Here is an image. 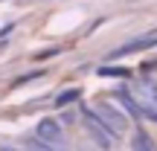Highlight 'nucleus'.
<instances>
[{"mask_svg":"<svg viewBox=\"0 0 157 151\" xmlns=\"http://www.w3.org/2000/svg\"><path fill=\"white\" fill-rule=\"evenodd\" d=\"M76 96H78V90H76V87H73V90H64V93H58L56 105H58V108H61V105H70V102H73Z\"/></svg>","mask_w":157,"mask_h":151,"instance_id":"6","label":"nucleus"},{"mask_svg":"<svg viewBox=\"0 0 157 151\" xmlns=\"http://www.w3.org/2000/svg\"><path fill=\"white\" fill-rule=\"evenodd\" d=\"M26 148H29V151H52L50 145H47V142H41V140H38V137H35V140H32V142H29V145H26Z\"/></svg>","mask_w":157,"mask_h":151,"instance_id":"8","label":"nucleus"},{"mask_svg":"<svg viewBox=\"0 0 157 151\" xmlns=\"http://www.w3.org/2000/svg\"><path fill=\"white\" fill-rule=\"evenodd\" d=\"M131 151H157V142L151 134H146L143 128H137L131 134Z\"/></svg>","mask_w":157,"mask_h":151,"instance_id":"5","label":"nucleus"},{"mask_svg":"<svg viewBox=\"0 0 157 151\" xmlns=\"http://www.w3.org/2000/svg\"><path fill=\"white\" fill-rule=\"evenodd\" d=\"M137 90H140V102L157 108V78H151V76L140 78V81H137Z\"/></svg>","mask_w":157,"mask_h":151,"instance_id":"4","label":"nucleus"},{"mask_svg":"<svg viewBox=\"0 0 157 151\" xmlns=\"http://www.w3.org/2000/svg\"><path fill=\"white\" fill-rule=\"evenodd\" d=\"M56 55V50H47V52H38V55H32L35 61H47V58H52Z\"/></svg>","mask_w":157,"mask_h":151,"instance_id":"9","label":"nucleus"},{"mask_svg":"<svg viewBox=\"0 0 157 151\" xmlns=\"http://www.w3.org/2000/svg\"><path fill=\"white\" fill-rule=\"evenodd\" d=\"M82 116H84V128H87V134L93 137V142H96L99 148L111 151V148H113V142H117V137H113L111 131L102 125V119L93 113V108H84V111H82Z\"/></svg>","mask_w":157,"mask_h":151,"instance_id":"3","label":"nucleus"},{"mask_svg":"<svg viewBox=\"0 0 157 151\" xmlns=\"http://www.w3.org/2000/svg\"><path fill=\"white\" fill-rule=\"evenodd\" d=\"M78 151H93V148H90V145H84V148H78Z\"/></svg>","mask_w":157,"mask_h":151,"instance_id":"10","label":"nucleus"},{"mask_svg":"<svg viewBox=\"0 0 157 151\" xmlns=\"http://www.w3.org/2000/svg\"><path fill=\"white\" fill-rule=\"evenodd\" d=\"M93 113L102 119V125H105V128L111 131V134L117 137V140L125 134V128H128V119H125V113L119 111V108L113 105V102H99V105L93 108Z\"/></svg>","mask_w":157,"mask_h":151,"instance_id":"2","label":"nucleus"},{"mask_svg":"<svg viewBox=\"0 0 157 151\" xmlns=\"http://www.w3.org/2000/svg\"><path fill=\"white\" fill-rule=\"evenodd\" d=\"M35 137H38L41 142H47L52 151H70V140H67V134H64V128L56 122V119H50V116L38 119Z\"/></svg>","mask_w":157,"mask_h":151,"instance_id":"1","label":"nucleus"},{"mask_svg":"<svg viewBox=\"0 0 157 151\" xmlns=\"http://www.w3.org/2000/svg\"><path fill=\"white\" fill-rule=\"evenodd\" d=\"M99 73H102V76H131L128 70H122V67H102Z\"/></svg>","mask_w":157,"mask_h":151,"instance_id":"7","label":"nucleus"}]
</instances>
